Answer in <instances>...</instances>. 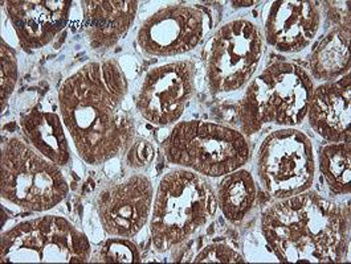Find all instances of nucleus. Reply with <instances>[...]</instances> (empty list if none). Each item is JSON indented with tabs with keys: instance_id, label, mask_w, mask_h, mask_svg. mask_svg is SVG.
Masks as SVG:
<instances>
[{
	"instance_id": "nucleus-12",
	"label": "nucleus",
	"mask_w": 351,
	"mask_h": 264,
	"mask_svg": "<svg viewBox=\"0 0 351 264\" xmlns=\"http://www.w3.org/2000/svg\"><path fill=\"white\" fill-rule=\"evenodd\" d=\"M153 202L152 180L145 174H132L98 193L99 224L112 237L132 238L150 221Z\"/></svg>"
},
{
	"instance_id": "nucleus-23",
	"label": "nucleus",
	"mask_w": 351,
	"mask_h": 264,
	"mask_svg": "<svg viewBox=\"0 0 351 264\" xmlns=\"http://www.w3.org/2000/svg\"><path fill=\"white\" fill-rule=\"evenodd\" d=\"M245 259L231 246L211 243L206 246L194 259V263H244Z\"/></svg>"
},
{
	"instance_id": "nucleus-15",
	"label": "nucleus",
	"mask_w": 351,
	"mask_h": 264,
	"mask_svg": "<svg viewBox=\"0 0 351 264\" xmlns=\"http://www.w3.org/2000/svg\"><path fill=\"white\" fill-rule=\"evenodd\" d=\"M306 118L322 139L330 143L350 142V73L314 88Z\"/></svg>"
},
{
	"instance_id": "nucleus-11",
	"label": "nucleus",
	"mask_w": 351,
	"mask_h": 264,
	"mask_svg": "<svg viewBox=\"0 0 351 264\" xmlns=\"http://www.w3.org/2000/svg\"><path fill=\"white\" fill-rule=\"evenodd\" d=\"M207 34L206 15L189 4L158 10L138 29L137 41L146 56L174 57L194 51Z\"/></svg>"
},
{
	"instance_id": "nucleus-14",
	"label": "nucleus",
	"mask_w": 351,
	"mask_h": 264,
	"mask_svg": "<svg viewBox=\"0 0 351 264\" xmlns=\"http://www.w3.org/2000/svg\"><path fill=\"white\" fill-rule=\"evenodd\" d=\"M3 8L24 52L43 49L66 27L69 0H10Z\"/></svg>"
},
{
	"instance_id": "nucleus-25",
	"label": "nucleus",
	"mask_w": 351,
	"mask_h": 264,
	"mask_svg": "<svg viewBox=\"0 0 351 264\" xmlns=\"http://www.w3.org/2000/svg\"><path fill=\"white\" fill-rule=\"evenodd\" d=\"M234 4H239L240 7H248V5H252L254 3V1H247V3H234Z\"/></svg>"
},
{
	"instance_id": "nucleus-22",
	"label": "nucleus",
	"mask_w": 351,
	"mask_h": 264,
	"mask_svg": "<svg viewBox=\"0 0 351 264\" xmlns=\"http://www.w3.org/2000/svg\"><path fill=\"white\" fill-rule=\"evenodd\" d=\"M99 261L104 263H138L141 254L137 246L126 238H110L99 250Z\"/></svg>"
},
{
	"instance_id": "nucleus-13",
	"label": "nucleus",
	"mask_w": 351,
	"mask_h": 264,
	"mask_svg": "<svg viewBox=\"0 0 351 264\" xmlns=\"http://www.w3.org/2000/svg\"><path fill=\"white\" fill-rule=\"evenodd\" d=\"M263 36L277 52L294 55L305 51L321 29V10L317 1L278 0L264 10Z\"/></svg>"
},
{
	"instance_id": "nucleus-1",
	"label": "nucleus",
	"mask_w": 351,
	"mask_h": 264,
	"mask_svg": "<svg viewBox=\"0 0 351 264\" xmlns=\"http://www.w3.org/2000/svg\"><path fill=\"white\" fill-rule=\"evenodd\" d=\"M58 101L65 130L86 164L102 166L134 142L129 82L116 60L82 65L64 79Z\"/></svg>"
},
{
	"instance_id": "nucleus-17",
	"label": "nucleus",
	"mask_w": 351,
	"mask_h": 264,
	"mask_svg": "<svg viewBox=\"0 0 351 264\" xmlns=\"http://www.w3.org/2000/svg\"><path fill=\"white\" fill-rule=\"evenodd\" d=\"M20 127L28 144L40 155L59 167L69 166L71 146L59 114L36 106L21 116Z\"/></svg>"
},
{
	"instance_id": "nucleus-24",
	"label": "nucleus",
	"mask_w": 351,
	"mask_h": 264,
	"mask_svg": "<svg viewBox=\"0 0 351 264\" xmlns=\"http://www.w3.org/2000/svg\"><path fill=\"white\" fill-rule=\"evenodd\" d=\"M154 159H156V148L149 140L137 139L128 148L126 164L132 170H145L153 164Z\"/></svg>"
},
{
	"instance_id": "nucleus-10",
	"label": "nucleus",
	"mask_w": 351,
	"mask_h": 264,
	"mask_svg": "<svg viewBox=\"0 0 351 264\" xmlns=\"http://www.w3.org/2000/svg\"><path fill=\"white\" fill-rule=\"evenodd\" d=\"M196 66L190 60L150 69L137 95V111L156 127H170L184 114L195 94Z\"/></svg>"
},
{
	"instance_id": "nucleus-20",
	"label": "nucleus",
	"mask_w": 351,
	"mask_h": 264,
	"mask_svg": "<svg viewBox=\"0 0 351 264\" xmlns=\"http://www.w3.org/2000/svg\"><path fill=\"white\" fill-rule=\"evenodd\" d=\"M318 166L326 185L335 196L350 194V142L330 143L318 152Z\"/></svg>"
},
{
	"instance_id": "nucleus-18",
	"label": "nucleus",
	"mask_w": 351,
	"mask_h": 264,
	"mask_svg": "<svg viewBox=\"0 0 351 264\" xmlns=\"http://www.w3.org/2000/svg\"><path fill=\"white\" fill-rule=\"evenodd\" d=\"M311 77L330 82L350 73V32L334 28L319 41L311 57Z\"/></svg>"
},
{
	"instance_id": "nucleus-16",
	"label": "nucleus",
	"mask_w": 351,
	"mask_h": 264,
	"mask_svg": "<svg viewBox=\"0 0 351 264\" xmlns=\"http://www.w3.org/2000/svg\"><path fill=\"white\" fill-rule=\"evenodd\" d=\"M82 29L92 51L104 53L117 45L138 14L136 0L82 1Z\"/></svg>"
},
{
	"instance_id": "nucleus-7",
	"label": "nucleus",
	"mask_w": 351,
	"mask_h": 264,
	"mask_svg": "<svg viewBox=\"0 0 351 264\" xmlns=\"http://www.w3.org/2000/svg\"><path fill=\"white\" fill-rule=\"evenodd\" d=\"M90 252L86 235L60 215L23 221L0 239L3 263H86Z\"/></svg>"
},
{
	"instance_id": "nucleus-4",
	"label": "nucleus",
	"mask_w": 351,
	"mask_h": 264,
	"mask_svg": "<svg viewBox=\"0 0 351 264\" xmlns=\"http://www.w3.org/2000/svg\"><path fill=\"white\" fill-rule=\"evenodd\" d=\"M216 192L204 176L184 168L167 172L156 188L150 217L152 242L166 252L189 241L214 220Z\"/></svg>"
},
{
	"instance_id": "nucleus-8",
	"label": "nucleus",
	"mask_w": 351,
	"mask_h": 264,
	"mask_svg": "<svg viewBox=\"0 0 351 264\" xmlns=\"http://www.w3.org/2000/svg\"><path fill=\"white\" fill-rule=\"evenodd\" d=\"M265 40L248 19L224 23L206 45V82L213 94H228L245 88L261 64Z\"/></svg>"
},
{
	"instance_id": "nucleus-21",
	"label": "nucleus",
	"mask_w": 351,
	"mask_h": 264,
	"mask_svg": "<svg viewBox=\"0 0 351 264\" xmlns=\"http://www.w3.org/2000/svg\"><path fill=\"white\" fill-rule=\"evenodd\" d=\"M0 83H1V110L4 111L5 103L14 93L19 79L18 56L14 48L0 41Z\"/></svg>"
},
{
	"instance_id": "nucleus-5",
	"label": "nucleus",
	"mask_w": 351,
	"mask_h": 264,
	"mask_svg": "<svg viewBox=\"0 0 351 264\" xmlns=\"http://www.w3.org/2000/svg\"><path fill=\"white\" fill-rule=\"evenodd\" d=\"M162 148L171 164L211 179L243 168L251 156L245 135L203 120L174 124Z\"/></svg>"
},
{
	"instance_id": "nucleus-3",
	"label": "nucleus",
	"mask_w": 351,
	"mask_h": 264,
	"mask_svg": "<svg viewBox=\"0 0 351 264\" xmlns=\"http://www.w3.org/2000/svg\"><path fill=\"white\" fill-rule=\"evenodd\" d=\"M314 81L301 66L276 62L265 68L243 95L237 122L243 135H254L268 126L294 129L308 115Z\"/></svg>"
},
{
	"instance_id": "nucleus-2",
	"label": "nucleus",
	"mask_w": 351,
	"mask_h": 264,
	"mask_svg": "<svg viewBox=\"0 0 351 264\" xmlns=\"http://www.w3.org/2000/svg\"><path fill=\"white\" fill-rule=\"evenodd\" d=\"M261 233L277 258L289 263L341 262L350 237L343 209L309 190L265 209Z\"/></svg>"
},
{
	"instance_id": "nucleus-6",
	"label": "nucleus",
	"mask_w": 351,
	"mask_h": 264,
	"mask_svg": "<svg viewBox=\"0 0 351 264\" xmlns=\"http://www.w3.org/2000/svg\"><path fill=\"white\" fill-rule=\"evenodd\" d=\"M69 193L59 166L14 136L1 146L0 194L16 208L43 213L56 208Z\"/></svg>"
},
{
	"instance_id": "nucleus-19",
	"label": "nucleus",
	"mask_w": 351,
	"mask_h": 264,
	"mask_svg": "<svg viewBox=\"0 0 351 264\" xmlns=\"http://www.w3.org/2000/svg\"><path fill=\"white\" fill-rule=\"evenodd\" d=\"M217 207L227 221L239 224L254 209L257 188L250 170L240 168L223 176L216 190Z\"/></svg>"
},
{
	"instance_id": "nucleus-9",
	"label": "nucleus",
	"mask_w": 351,
	"mask_h": 264,
	"mask_svg": "<svg viewBox=\"0 0 351 264\" xmlns=\"http://www.w3.org/2000/svg\"><path fill=\"white\" fill-rule=\"evenodd\" d=\"M254 164L258 184L276 200L304 193L315 180L312 139L295 129H281L265 136Z\"/></svg>"
}]
</instances>
